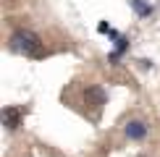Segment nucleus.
I'll list each match as a JSON object with an SVG mask.
<instances>
[{
	"instance_id": "obj_1",
	"label": "nucleus",
	"mask_w": 160,
	"mask_h": 157,
	"mask_svg": "<svg viewBox=\"0 0 160 157\" xmlns=\"http://www.w3.org/2000/svg\"><path fill=\"white\" fill-rule=\"evenodd\" d=\"M11 45H13V50L24 52V55H29V58H42V55H45L39 37L34 34V31H29V29H18V31H13Z\"/></svg>"
},
{
	"instance_id": "obj_2",
	"label": "nucleus",
	"mask_w": 160,
	"mask_h": 157,
	"mask_svg": "<svg viewBox=\"0 0 160 157\" xmlns=\"http://www.w3.org/2000/svg\"><path fill=\"white\" fill-rule=\"evenodd\" d=\"M105 100H108V94H105V89L97 87V84L84 92V102H87V105H95V107H100V105H105Z\"/></svg>"
},
{
	"instance_id": "obj_3",
	"label": "nucleus",
	"mask_w": 160,
	"mask_h": 157,
	"mask_svg": "<svg viewBox=\"0 0 160 157\" xmlns=\"http://www.w3.org/2000/svg\"><path fill=\"white\" fill-rule=\"evenodd\" d=\"M126 136L134 139V141H142L147 136V123L144 121H129L126 123Z\"/></svg>"
},
{
	"instance_id": "obj_4",
	"label": "nucleus",
	"mask_w": 160,
	"mask_h": 157,
	"mask_svg": "<svg viewBox=\"0 0 160 157\" xmlns=\"http://www.w3.org/2000/svg\"><path fill=\"white\" fill-rule=\"evenodd\" d=\"M3 123L8 131H16L18 126H21V110L18 107H5L3 110Z\"/></svg>"
},
{
	"instance_id": "obj_5",
	"label": "nucleus",
	"mask_w": 160,
	"mask_h": 157,
	"mask_svg": "<svg viewBox=\"0 0 160 157\" xmlns=\"http://www.w3.org/2000/svg\"><path fill=\"white\" fill-rule=\"evenodd\" d=\"M131 8H134L139 16H150V13H152V5L144 3V0H131Z\"/></svg>"
},
{
	"instance_id": "obj_6",
	"label": "nucleus",
	"mask_w": 160,
	"mask_h": 157,
	"mask_svg": "<svg viewBox=\"0 0 160 157\" xmlns=\"http://www.w3.org/2000/svg\"><path fill=\"white\" fill-rule=\"evenodd\" d=\"M116 42H118V45H116V52L110 55V60H118V55H121V52H123L126 47H129V39H123V37H118Z\"/></svg>"
}]
</instances>
